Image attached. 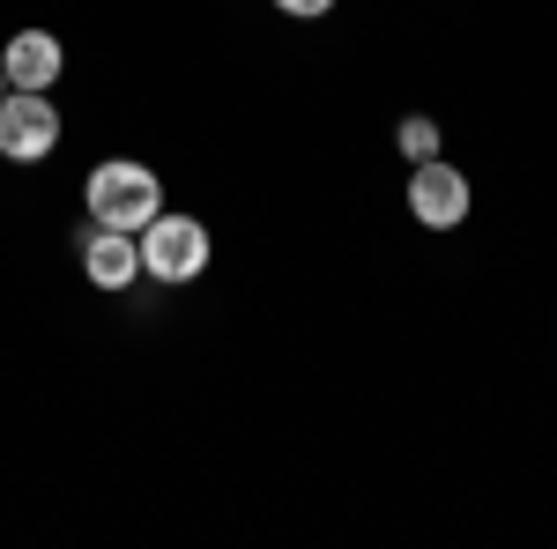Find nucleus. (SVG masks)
Listing matches in <instances>:
<instances>
[{"instance_id":"1","label":"nucleus","mask_w":557,"mask_h":549,"mask_svg":"<svg viewBox=\"0 0 557 549\" xmlns=\"http://www.w3.org/2000/svg\"><path fill=\"white\" fill-rule=\"evenodd\" d=\"M83 201H89V223H97V230H141L149 215L164 209V186H157L149 164H127V157H120V164L89 171Z\"/></svg>"},{"instance_id":"3","label":"nucleus","mask_w":557,"mask_h":549,"mask_svg":"<svg viewBox=\"0 0 557 549\" xmlns=\"http://www.w3.org/2000/svg\"><path fill=\"white\" fill-rule=\"evenodd\" d=\"M60 141V112L45 104V89H8L0 97V157L8 164H38Z\"/></svg>"},{"instance_id":"6","label":"nucleus","mask_w":557,"mask_h":549,"mask_svg":"<svg viewBox=\"0 0 557 549\" xmlns=\"http://www.w3.org/2000/svg\"><path fill=\"white\" fill-rule=\"evenodd\" d=\"M83 260H89V283H97V290H127L134 275H141V246H134V230H97V223H89Z\"/></svg>"},{"instance_id":"4","label":"nucleus","mask_w":557,"mask_h":549,"mask_svg":"<svg viewBox=\"0 0 557 549\" xmlns=\"http://www.w3.org/2000/svg\"><path fill=\"white\" fill-rule=\"evenodd\" d=\"M409 215H417L424 230H454V223L469 215V178L454 164H438V157H424V164L409 171Z\"/></svg>"},{"instance_id":"8","label":"nucleus","mask_w":557,"mask_h":549,"mask_svg":"<svg viewBox=\"0 0 557 549\" xmlns=\"http://www.w3.org/2000/svg\"><path fill=\"white\" fill-rule=\"evenodd\" d=\"M275 8H283V15H298V23H305V15H327L335 0H275Z\"/></svg>"},{"instance_id":"7","label":"nucleus","mask_w":557,"mask_h":549,"mask_svg":"<svg viewBox=\"0 0 557 549\" xmlns=\"http://www.w3.org/2000/svg\"><path fill=\"white\" fill-rule=\"evenodd\" d=\"M394 141H401V157H409V164H424V157H438V120H424V112H409Z\"/></svg>"},{"instance_id":"2","label":"nucleus","mask_w":557,"mask_h":549,"mask_svg":"<svg viewBox=\"0 0 557 549\" xmlns=\"http://www.w3.org/2000/svg\"><path fill=\"white\" fill-rule=\"evenodd\" d=\"M134 246H141V267H149L157 283H194V275L209 267V230H201L194 215H164L157 209L149 223H141Z\"/></svg>"},{"instance_id":"9","label":"nucleus","mask_w":557,"mask_h":549,"mask_svg":"<svg viewBox=\"0 0 557 549\" xmlns=\"http://www.w3.org/2000/svg\"><path fill=\"white\" fill-rule=\"evenodd\" d=\"M0 83H8V75H0Z\"/></svg>"},{"instance_id":"5","label":"nucleus","mask_w":557,"mask_h":549,"mask_svg":"<svg viewBox=\"0 0 557 549\" xmlns=\"http://www.w3.org/2000/svg\"><path fill=\"white\" fill-rule=\"evenodd\" d=\"M60 67H67V52H60L52 30H15L8 52H0V75H8L15 89H52V83H60Z\"/></svg>"}]
</instances>
